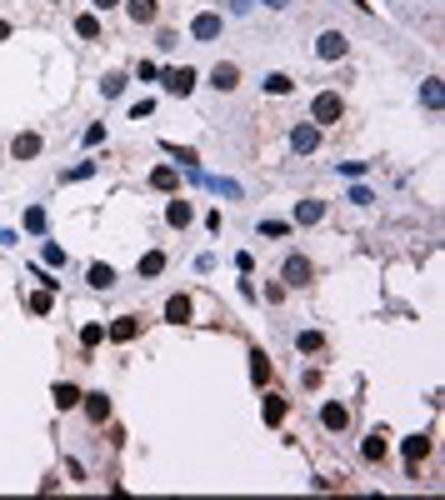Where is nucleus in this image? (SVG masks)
<instances>
[{
  "label": "nucleus",
  "mask_w": 445,
  "mask_h": 500,
  "mask_svg": "<svg viewBox=\"0 0 445 500\" xmlns=\"http://www.w3.org/2000/svg\"><path fill=\"white\" fill-rule=\"evenodd\" d=\"M345 50H350V40H345L341 30H325L321 40H315V55H321V60H341Z\"/></svg>",
  "instance_id": "423d86ee"
},
{
  "label": "nucleus",
  "mask_w": 445,
  "mask_h": 500,
  "mask_svg": "<svg viewBox=\"0 0 445 500\" xmlns=\"http://www.w3.org/2000/svg\"><path fill=\"white\" fill-rule=\"evenodd\" d=\"M55 310V290H35L30 296V316H50Z\"/></svg>",
  "instance_id": "bb28decb"
},
{
  "label": "nucleus",
  "mask_w": 445,
  "mask_h": 500,
  "mask_svg": "<svg viewBox=\"0 0 445 500\" xmlns=\"http://www.w3.org/2000/svg\"><path fill=\"white\" fill-rule=\"evenodd\" d=\"M100 340H105V325H95V320H91L86 330H80V345H86V350H95Z\"/></svg>",
  "instance_id": "7c9ffc66"
},
{
  "label": "nucleus",
  "mask_w": 445,
  "mask_h": 500,
  "mask_svg": "<svg viewBox=\"0 0 445 500\" xmlns=\"http://www.w3.org/2000/svg\"><path fill=\"white\" fill-rule=\"evenodd\" d=\"M0 40H10V26H6V20H0Z\"/></svg>",
  "instance_id": "37998d69"
},
{
  "label": "nucleus",
  "mask_w": 445,
  "mask_h": 500,
  "mask_svg": "<svg viewBox=\"0 0 445 500\" xmlns=\"http://www.w3.org/2000/svg\"><path fill=\"white\" fill-rule=\"evenodd\" d=\"M86 280H91V290H111V285H115V270H111V265H100V260H95V265L86 270Z\"/></svg>",
  "instance_id": "412c9836"
},
{
  "label": "nucleus",
  "mask_w": 445,
  "mask_h": 500,
  "mask_svg": "<svg viewBox=\"0 0 445 500\" xmlns=\"http://www.w3.org/2000/svg\"><path fill=\"white\" fill-rule=\"evenodd\" d=\"M355 6H360V10H370V0H355Z\"/></svg>",
  "instance_id": "c03bdc74"
},
{
  "label": "nucleus",
  "mask_w": 445,
  "mask_h": 500,
  "mask_svg": "<svg viewBox=\"0 0 445 500\" xmlns=\"http://www.w3.org/2000/svg\"><path fill=\"white\" fill-rule=\"evenodd\" d=\"M20 225H26L30 235H46V205H30V211L20 215Z\"/></svg>",
  "instance_id": "b1692460"
},
{
  "label": "nucleus",
  "mask_w": 445,
  "mask_h": 500,
  "mask_svg": "<svg viewBox=\"0 0 445 500\" xmlns=\"http://www.w3.org/2000/svg\"><path fill=\"white\" fill-rule=\"evenodd\" d=\"M125 15H131L135 26H155V15H160V0H125Z\"/></svg>",
  "instance_id": "f8f14e48"
},
{
  "label": "nucleus",
  "mask_w": 445,
  "mask_h": 500,
  "mask_svg": "<svg viewBox=\"0 0 445 500\" xmlns=\"http://www.w3.org/2000/svg\"><path fill=\"white\" fill-rule=\"evenodd\" d=\"M270 375H275V365H270L265 350L256 345V350H250V381H256V385H270Z\"/></svg>",
  "instance_id": "4468645a"
},
{
  "label": "nucleus",
  "mask_w": 445,
  "mask_h": 500,
  "mask_svg": "<svg viewBox=\"0 0 445 500\" xmlns=\"http://www.w3.org/2000/svg\"><path fill=\"white\" fill-rule=\"evenodd\" d=\"M341 115H345V100H341V90H321V95L310 100V120H315V125H335Z\"/></svg>",
  "instance_id": "f257e3e1"
},
{
  "label": "nucleus",
  "mask_w": 445,
  "mask_h": 500,
  "mask_svg": "<svg viewBox=\"0 0 445 500\" xmlns=\"http://www.w3.org/2000/svg\"><path fill=\"white\" fill-rule=\"evenodd\" d=\"M220 26L225 20L216 10H200L196 20H190V35H196V46H210V40H220Z\"/></svg>",
  "instance_id": "f03ea898"
},
{
  "label": "nucleus",
  "mask_w": 445,
  "mask_h": 500,
  "mask_svg": "<svg viewBox=\"0 0 445 500\" xmlns=\"http://www.w3.org/2000/svg\"><path fill=\"white\" fill-rule=\"evenodd\" d=\"M40 260H46V265H50V270H60V265H66V250H60V245H55V240H50V245H46V250H40Z\"/></svg>",
  "instance_id": "473e14b6"
},
{
  "label": "nucleus",
  "mask_w": 445,
  "mask_h": 500,
  "mask_svg": "<svg viewBox=\"0 0 445 500\" xmlns=\"http://www.w3.org/2000/svg\"><path fill=\"white\" fill-rule=\"evenodd\" d=\"M250 6H256V0H230V10H236V15H245Z\"/></svg>",
  "instance_id": "ea45409f"
},
{
  "label": "nucleus",
  "mask_w": 445,
  "mask_h": 500,
  "mask_svg": "<svg viewBox=\"0 0 445 500\" xmlns=\"http://www.w3.org/2000/svg\"><path fill=\"white\" fill-rule=\"evenodd\" d=\"M295 350H305V356H321V350H325V336H321V330H301V336H295Z\"/></svg>",
  "instance_id": "5701e85b"
},
{
  "label": "nucleus",
  "mask_w": 445,
  "mask_h": 500,
  "mask_svg": "<svg viewBox=\"0 0 445 500\" xmlns=\"http://www.w3.org/2000/svg\"><path fill=\"white\" fill-rule=\"evenodd\" d=\"M390 455V435L386 430H370L366 441H360V461H370V465H380Z\"/></svg>",
  "instance_id": "7ed1b4c3"
},
{
  "label": "nucleus",
  "mask_w": 445,
  "mask_h": 500,
  "mask_svg": "<svg viewBox=\"0 0 445 500\" xmlns=\"http://www.w3.org/2000/svg\"><path fill=\"white\" fill-rule=\"evenodd\" d=\"M285 410H290V401H281V395H265L261 421H265V425H281V421H285Z\"/></svg>",
  "instance_id": "aec40b11"
},
{
  "label": "nucleus",
  "mask_w": 445,
  "mask_h": 500,
  "mask_svg": "<svg viewBox=\"0 0 445 500\" xmlns=\"http://www.w3.org/2000/svg\"><path fill=\"white\" fill-rule=\"evenodd\" d=\"M75 35L80 40H100V15H75Z\"/></svg>",
  "instance_id": "393cba45"
},
{
  "label": "nucleus",
  "mask_w": 445,
  "mask_h": 500,
  "mask_svg": "<svg viewBox=\"0 0 445 500\" xmlns=\"http://www.w3.org/2000/svg\"><path fill=\"white\" fill-rule=\"evenodd\" d=\"M120 90H125V75H120V70H111V75H100V95H105V100H115Z\"/></svg>",
  "instance_id": "cd10ccee"
},
{
  "label": "nucleus",
  "mask_w": 445,
  "mask_h": 500,
  "mask_svg": "<svg viewBox=\"0 0 445 500\" xmlns=\"http://www.w3.org/2000/svg\"><path fill=\"white\" fill-rule=\"evenodd\" d=\"M261 235L281 240V235H290V225H285V220H261Z\"/></svg>",
  "instance_id": "f704fd0d"
},
{
  "label": "nucleus",
  "mask_w": 445,
  "mask_h": 500,
  "mask_svg": "<svg viewBox=\"0 0 445 500\" xmlns=\"http://www.w3.org/2000/svg\"><path fill=\"white\" fill-rule=\"evenodd\" d=\"M236 270H240V276H250V270H256V260H250V250H240V256H236Z\"/></svg>",
  "instance_id": "58836bf2"
},
{
  "label": "nucleus",
  "mask_w": 445,
  "mask_h": 500,
  "mask_svg": "<svg viewBox=\"0 0 445 500\" xmlns=\"http://www.w3.org/2000/svg\"><path fill=\"white\" fill-rule=\"evenodd\" d=\"M165 220H171L176 231H185V225H190V200H180V195H176L171 205H165Z\"/></svg>",
  "instance_id": "4be33fe9"
},
{
  "label": "nucleus",
  "mask_w": 445,
  "mask_h": 500,
  "mask_svg": "<svg viewBox=\"0 0 445 500\" xmlns=\"http://www.w3.org/2000/svg\"><path fill=\"white\" fill-rule=\"evenodd\" d=\"M165 151H171V155H176V160L185 165V171H196V165H200V155L190 151V145H171V140H165Z\"/></svg>",
  "instance_id": "c85d7f7f"
},
{
  "label": "nucleus",
  "mask_w": 445,
  "mask_h": 500,
  "mask_svg": "<svg viewBox=\"0 0 445 500\" xmlns=\"http://www.w3.org/2000/svg\"><path fill=\"white\" fill-rule=\"evenodd\" d=\"M105 336H111L115 345H131V340L140 336V320H135V316H115L111 325H105Z\"/></svg>",
  "instance_id": "0eeeda50"
},
{
  "label": "nucleus",
  "mask_w": 445,
  "mask_h": 500,
  "mask_svg": "<svg viewBox=\"0 0 445 500\" xmlns=\"http://www.w3.org/2000/svg\"><path fill=\"white\" fill-rule=\"evenodd\" d=\"M261 6H265V10H285V6H290V0H261Z\"/></svg>",
  "instance_id": "a19ab883"
},
{
  "label": "nucleus",
  "mask_w": 445,
  "mask_h": 500,
  "mask_svg": "<svg viewBox=\"0 0 445 500\" xmlns=\"http://www.w3.org/2000/svg\"><path fill=\"white\" fill-rule=\"evenodd\" d=\"M210 86H216V90H236L240 86V66H236V60H220V66L210 70Z\"/></svg>",
  "instance_id": "ddd939ff"
},
{
  "label": "nucleus",
  "mask_w": 445,
  "mask_h": 500,
  "mask_svg": "<svg viewBox=\"0 0 445 500\" xmlns=\"http://www.w3.org/2000/svg\"><path fill=\"white\" fill-rule=\"evenodd\" d=\"M50 395H55V410H75L80 405V385H70V381H60Z\"/></svg>",
  "instance_id": "f3484780"
},
{
  "label": "nucleus",
  "mask_w": 445,
  "mask_h": 500,
  "mask_svg": "<svg viewBox=\"0 0 445 500\" xmlns=\"http://www.w3.org/2000/svg\"><path fill=\"white\" fill-rule=\"evenodd\" d=\"M160 86H165V95H190V90H196V70H190V66L165 70V75H160Z\"/></svg>",
  "instance_id": "20e7f679"
},
{
  "label": "nucleus",
  "mask_w": 445,
  "mask_h": 500,
  "mask_svg": "<svg viewBox=\"0 0 445 500\" xmlns=\"http://www.w3.org/2000/svg\"><path fill=\"white\" fill-rule=\"evenodd\" d=\"M55 6H60V0H55Z\"/></svg>",
  "instance_id": "a18cd8bd"
},
{
  "label": "nucleus",
  "mask_w": 445,
  "mask_h": 500,
  "mask_svg": "<svg viewBox=\"0 0 445 500\" xmlns=\"http://www.w3.org/2000/svg\"><path fill=\"white\" fill-rule=\"evenodd\" d=\"M321 425H325L330 435H341V430L350 425V410H345L341 401H325V405H321Z\"/></svg>",
  "instance_id": "6e6552de"
},
{
  "label": "nucleus",
  "mask_w": 445,
  "mask_h": 500,
  "mask_svg": "<svg viewBox=\"0 0 445 500\" xmlns=\"http://www.w3.org/2000/svg\"><path fill=\"white\" fill-rule=\"evenodd\" d=\"M111 6H120V0H95V10H111Z\"/></svg>",
  "instance_id": "79ce46f5"
},
{
  "label": "nucleus",
  "mask_w": 445,
  "mask_h": 500,
  "mask_svg": "<svg viewBox=\"0 0 445 500\" xmlns=\"http://www.w3.org/2000/svg\"><path fill=\"white\" fill-rule=\"evenodd\" d=\"M310 276H315V265H310L305 256H290V260H285V290H301V285H310Z\"/></svg>",
  "instance_id": "39448f33"
},
{
  "label": "nucleus",
  "mask_w": 445,
  "mask_h": 500,
  "mask_svg": "<svg viewBox=\"0 0 445 500\" xmlns=\"http://www.w3.org/2000/svg\"><path fill=\"white\" fill-rule=\"evenodd\" d=\"M80 405H86V421L91 425H105V421H111V395H80Z\"/></svg>",
  "instance_id": "9d476101"
},
{
  "label": "nucleus",
  "mask_w": 445,
  "mask_h": 500,
  "mask_svg": "<svg viewBox=\"0 0 445 500\" xmlns=\"http://www.w3.org/2000/svg\"><path fill=\"white\" fill-rule=\"evenodd\" d=\"M321 215H325V200H301L295 205V225H315Z\"/></svg>",
  "instance_id": "6ab92c4d"
},
{
  "label": "nucleus",
  "mask_w": 445,
  "mask_h": 500,
  "mask_svg": "<svg viewBox=\"0 0 445 500\" xmlns=\"http://www.w3.org/2000/svg\"><path fill=\"white\" fill-rule=\"evenodd\" d=\"M86 175H95V160H80L70 171H60V180H86Z\"/></svg>",
  "instance_id": "2f4dec72"
},
{
  "label": "nucleus",
  "mask_w": 445,
  "mask_h": 500,
  "mask_svg": "<svg viewBox=\"0 0 445 500\" xmlns=\"http://www.w3.org/2000/svg\"><path fill=\"white\" fill-rule=\"evenodd\" d=\"M176 185H180L176 165H155V171H151V191H176Z\"/></svg>",
  "instance_id": "dca6fc26"
},
{
  "label": "nucleus",
  "mask_w": 445,
  "mask_h": 500,
  "mask_svg": "<svg viewBox=\"0 0 445 500\" xmlns=\"http://www.w3.org/2000/svg\"><path fill=\"white\" fill-rule=\"evenodd\" d=\"M151 110H155V100H135V106H131V120H145Z\"/></svg>",
  "instance_id": "c9c22d12"
},
{
  "label": "nucleus",
  "mask_w": 445,
  "mask_h": 500,
  "mask_svg": "<svg viewBox=\"0 0 445 500\" xmlns=\"http://www.w3.org/2000/svg\"><path fill=\"white\" fill-rule=\"evenodd\" d=\"M86 145H105V125H100V120H95L91 131H86Z\"/></svg>",
  "instance_id": "e433bc0d"
},
{
  "label": "nucleus",
  "mask_w": 445,
  "mask_h": 500,
  "mask_svg": "<svg viewBox=\"0 0 445 500\" xmlns=\"http://www.w3.org/2000/svg\"><path fill=\"white\" fill-rule=\"evenodd\" d=\"M345 200H350V205H370V191H366V185H355V191H350Z\"/></svg>",
  "instance_id": "4c0bfd02"
},
{
  "label": "nucleus",
  "mask_w": 445,
  "mask_h": 500,
  "mask_svg": "<svg viewBox=\"0 0 445 500\" xmlns=\"http://www.w3.org/2000/svg\"><path fill=\"white\" fill-rule=\"evenodd\" d=\"M165 320L185 325V320H190V296H171V300H165Z\"/></svg>",
  "instance_id": "a211bd4d"
},
{
  "label": "nucleus",
  "mask_w": 445,
  "mask_h": 500,
  "mask_svg": "<svg viewBox=\"0 0 445 500\" xmlns=\"http://www.w3.org/2000/svg\"><path fill=\"white\" fill-rule=\"evenodd\" d=\"M265 90H270V95H290L295 80H290V75H265Z\"/></svg>",
  "instance_id": "c756f323"
},
{
  "label": "nucleus",
  "mask_w": 445,
  "mask_h": 500,
  "mask_svg": "<svg viewBox=\"0 0 445 500\" xmlns=\"http://www.w3.org/2000/svg\"><path fill=\"white\" fill-rule=\"evenodd\" d=\"M426 455H430V435H410V441H406V465H410V475L420 470Z\"/></svg>",
  "instance_id": "2eb2a0df"
},
{
  "label": "nucleus",
  "mask_w": 445,
  "mask_h": 500,
  "mask_svg": "<svg viewBox=\"0 0 445 500\" xmlns=\"http://www.w3.org/2000/svg\"><path fill=\"white\" fill-rule=\"evenodd\" d=\"M40 145H46V140H40L35 131H20V135L10 140V155H15V160H35V155H40Z\"/></svg>",
  "instance_id": "9b49d317"
},
{
  "label": "nucleus",
  "mask_w": 445,
  "mask_h": 500,
  "mask_svg": "<svg viewBox=\"0 0 445 500\" xmlns=\"http://www.w3.org/2000/svg\"><path fill=\"white\" fill-rule=\"evenodd\" d=\"M165 270V250H145L140 256V276H160Z\"/></svg>",
  "instance_id": "a878e982"
},
{
  "label": "nucleus",
  "mask_w": 445,
  "mask_h": 500,
  "mask_svg": "<svg viewBox=\"0 0 445 500\" xmlns=\"http://www.w3.org/2000/svg\"><path fill=\"white\" fill-rule=\"evenodd\" d=\"M420 100H426L430 110H440V80H426V86H420Z\"/></svg>",
  "instance_id": "72a5a7b5"
},
{
  "label": "nucleus",
  "mask_w": 445,
  "mask_h": 500,
  "mask_svg": "<svg viewBox=\"0 0 445 500\" xmlns=\"http://www.w3.org/2000/svg\"><path fill=\"white\" fill-rule=\"evenodd\" d=\"M290 145H295V151H301V155H310L315 145H321V125H315V120L295 125V131H290Z\"/></svg>",
  "instance_id": "1a4fd4ad"
}]
</instances>
